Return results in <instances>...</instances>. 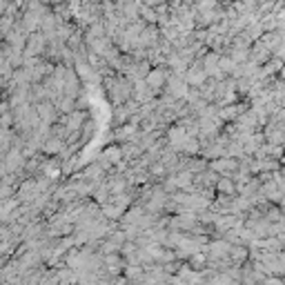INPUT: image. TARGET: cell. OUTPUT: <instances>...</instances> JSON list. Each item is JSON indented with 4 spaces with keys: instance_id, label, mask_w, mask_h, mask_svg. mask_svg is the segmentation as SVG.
<instances>
[{
    "instance_id": "6da1fadb",
    "label": "cell",
    "mask_w": 285,
    "mask_h": 285,
    "mask_svg": "<svg viewBox=\"0 0 285 285\" xmlns=\"http://www.w3.org/2000/svg\"><path fill=\"white\" fill-rule=\"evenodd\" d=\"M190 83L185 80V76H178V74H174V71L170 69V76H167V85H165V94H170L174 96V98H178V100H185V96L187 92H190Z\"/></svg>"
},
{
    "instance_id": "7a4b0ae2",
    "label": "cell",
    "mask_w": 285,
    "mask_h": 285,
    "mask_svg": "<svg viewBox=\"0 0 285 285\" xmlns=\"http://www.w3.org/2000/svg\"><path fill=\"white\" fill-rule=\"evenodd\" d=\"M234 125L238 127V132H258V129L263 127L261 120H258V114H256L254 107H250V109H245L243 114H238V118L234 120Z\"/></svg>"
},
{
    "instance_id": "3957f363",
    "label": "cell",
    "mask_w": 285,
    "mask_h": 285,
    "mask_svg": "<svg viewBox=\"0 0 285 285\" xmlns=\"http://www.w3.org/2000/svg\"><path fill=\"white\" fill-rule=\"evenodd\" d=\"M207 71H205V67H203V58H196L192 65H190V69L185 71V80L190 83L192 87H200V85H205L207 83Z\"/></svg>"
},
{
    "instance_id": "277c9868",
    "label": "cell",
    "mask_w": 285,
    "mask_h": 285,
    "mask_svg": "<svg viewBox=\"0 0 285 285\" xmlns=\"http://www.w3.org/2000/svg\"><path fill=\"white\" fill-rule=\"evenodd\" d=\"M187 129L183 125H178V123H174L172 127H167L165 129V140H167V145L174 147L176 152H180V147H183V142L187 140Z\"/></svg>"
},
{
    "instance_id": "5b68a950",
    "label": "cell",
    "mask_w": 285,
    "mask_h": 285,
    "mask_svg": "<svg viewBox=\"0 0 285 285\" xmlns=\"http://www.w3.org/2000/svg\"><path fill=\"white\" fill-rule=\"evenodd\" d=\"M167 76H170V67H152V71L145 76L147 85H150L154 92H156V96L160 94V89H165Z\"/></svg>"
},
{
    "instance_id": "8992f818",
    "label": "cell",
    "mask_w": 285,
    "mask_h": 285,
    "mask_svg": "<svg viewBox=\"0 0 285 285\" xmlns=\"http://www.w3.org/2000/svg\"><path fill=\"white\" fill-rule=\"evenodd\" d=\"M160 38H163V31H160L158 25H147L145 29H142V34L138 36V47H156L160 43Z\"/></svg>"
},
{
    "instance_id": "52a82bcc",
    "label": "cell",
    "mask_w": 285,
    "mask_h": 285,
    "mask_svg": "<svg viewBox=\"0 0 285 285\" xmlns=\"http://www.w3.org/2000/svg\"><path fill=\"white\" fill-rule=\"evenodd\" d=\"M58 123H65V125H67L71 132H78V129H83V125L87 123V112H85V109L76 107L71 114H60Z\"/></svg>"
},
{
    "instance_id": "ba28073f",
    "label": "cell",
    "mask_w": 285,
    "mask_h": 285,
    "mask_svg": "<svg viewBox=\"0 0 285 285\" xmlns=\"http://www.w3.org/2000/svg\"><path fill=\"white\" fill-rule=\"evenodd\" d=\"M36 109H38V114H40V118L47 123H58V118H60V109L56 107V103L51 98L36 103Z\"/></svg>"
},
{
    "instance_id": "9c48e42d",
    "label": "cell",
    "mask_w": 285,
    "mask_h": 285,
    "mask_svg": "<svg viewBox=\"0 0 285 285\" xmlns=\"http://www.w3.org/2000/svg\"><path fill=\"white\" fill-rule=\"evenodd\" d=\"M210 167H212L214 172L223 174V176H230L232 172H236V170H238V158H234V156H221V158H214V160H210Z\"/></svg>"
},
{
    "instance_id": "30bf717a",
    "label": "cell",
    "mask_w": 285,
    "mask_h": 285,
    "mask_svg": "<svg viewBox=\"0 0 285 285\" xmlns=\"http://www.w3.org/2000/svg\"><path fill=\"white\" fill-rule=\"evenodd\" d=\"M40 174H45V176H49V178H54V180L65 176V174H63V158L60 156H45Z\"/></svg>"
},
{
    "instance_id": "8fae6325",
    "label": "cell",
    "mask_w": 285,
    "mask_h": 285,
    "mask_svg": "<svg viewBox=\"0 0 285 285\" xmlns=\"http://www.w3.org/2000/svg\"><path fill=\"white\" fill-rule=\"evenodd\" d=\"M138 132H140V125H134V123H123V125L114 127V140L116 142H127V140H132Z\"/></svg>"
},
{
    "instance_id": "7c38bea8",
    "label": "cell",
    "mask_w": 285,
    "mask_h": 285,
    "mask_svg": "<svg viewBox=\"0 0 285 285\" xmlns=\"http://www.w3.org/2000/svg\"><path fill=\"white\" fill-rule=\"evenodd\" d=\"M127 268V258L120 254V252H114V254H105V270L109 274H120Z\"/></svg>"
},
{
    "instance_id": "4fadbf2b",
    "label": "cell",
    "mask_w": 285,
    "mask_h": 285,
    "mask_svg": "<svg viewBox=\"0 0 285 285\" xmlns=\"http://www.w3.org/2000/svg\"><path fill=\"white\" fill-rule=\"evenodd\" d=\"M134 98L142 105V103H150V100L156 98V92H154V89L147 85V80L142 78V80H136L134 83Z\"/></svg>"
},
{
    "instance_id": "5bb4252c",
    "label": "cell",
    "mask_w": 285,
    "mask_h": 285,
    "mask_svg": "<svg viewBox=\"0 0 285 285\" xmlns=\"http://www.w3.org/2000/svg\"><path fill=\"white\" fill-rule=\"evenodd\" d=\"M221 176L223 174H218V172H214L212 167H207V170L198 172L196 176H194V183H196V187H216Z\"/></svg>"
},
{
    "instance_id": "9a60e30c",
    "label": "cell",
    "mask_w": 285,
    "mask_h": 285,
    "mask_svg": "<svg viewBox=\"0 0 285 285\" xmlns=\"http://www.w3.org/2000/svg\"><path fill=\"white\" fill-rule=\"evenodd\" d=\"M270 58H272V49L263 40H254V43H252V60H256L258 65H265Z\"/></svg>"
},
{
    "instance_id": "2e32d148",
    "label": "cell",
    "mask_w": 285,
    "mask_h": 285,
    "mask_svg": "<svg viewBox=\"0 0 285 285\" xmlns=\"http://www.w3.org/2000/svg\"><path fill=\"white\" fill-rule=\"evenodd\" d=\"M63 147H65V140L51 134V136H47V140H45V145H43V154H47V156H58V154L63 152Z\"/></svg>"
},
{
    "instance_id": "e0dca14e",
    "label": "cell",
    "mask_w": 285,
    "mask_h": 285,
    "mask_svg": "<svg viewBox=\"0 0 285 285\" xmlns=\"http://www.w3.org/2000/svg\"><path fill=\"white\" fill-rule=\"evenodd\" d=\"M145 274H147L145 265H132V263H127V268H125L127 281H132V283H145Z\"/></svg>"
},
{
    "instance_id": "ac0fdd59",
    "label": "cell",
    "mask_w": 285,
    "mask_h": 285,
    "mask_svg": "<svg viewBox=\"0 0 285 285\" xmlns=\"http://www.w3.org/2000/svg\"><path fill=\"white\" fill-rule=\"evenodd\" d=\"M210 167V160H207L205 156H185V170H190L194 174H198V172H203Z\"/></svg>"
},
{
    "instance_id": "d6986e66",
    "label": "cell",
    "mask_w": 285,
    "mask_h": 285,
    "mask_svg": "<svg viewBox=\"0 0 285 285\" xmlns=\"http://www.w3.org/2000/svg\"><path fill=\"white\" fill-rule=\"evenodd\" d=\"M180 154H185V156H198L200 154L198 136H187V140L183 142V147H180Z\"/></svg>"
},
{
    "instance_id": "ffe728a7",
    "label": "cell",
    "mask_w": 285,
    "mask_h": 285,
    "mask_svg": "<svg viewBox=\"0 0 285 285\" xmlns=\"http://www.w3.org/2000/svg\"><path fill=\"white\" fill-rule=\"evenodd\" d=\"M125 212H127V210H123V207L116 205V203L103 205V216H105L107 221H120V218L125 216Z\"/></svg>"
},
{
    "instance_id": "44dd1931",
    "label": "cell",
    "mask_w": 285,
    "mask_h": 285,
    "mask_svg": "<svg viewBox=\"0 0 285 285\" xmlns=\"http://www.w3.org/2000/svg\"><path fill=\"white\" fill-rule=\"evenodd\" d=\"M132 109H129L125 103H123V105H114V127L116 125H123V123H129V118H132Z\"/></svg>"
},
{
    "instance_id": "7402d4cb",
    "label": "cell",
    "mask_w": 285,
    "mask_h": 285,
    "mask_svg": "<svg viewBox=\"0 0 285 285\" xmlns=\"http://www.w3.org/2000/svg\"><path fill=\"white\" fill-rule=\"evenodd\" d=\"M60 23H63L60 18H58L54 11H49V14L43 18V27L40 29L45 31V34H56V29H58V25H60Z\"/></svg>"
},
{
    "instance_id": "603a6c76",
    "label": "cell",
    "mask_w": 285,
    "mask_h": 285,
    "mask_svg": "<svg viewBox=\"0 0 285 285\" xmlns=\"http://www.w3.org/2000/svg\"><path fill=\"white\" fill-rule=\"evenodd\" d=\"M261 40H263L265 45H268V47H270L272 51H274V49L278 47V45L283 43V34H281L278 29H274V31H265V34L261 36Z\"/></svg>"
},
{
    "instance_id": "cb8c5ba5",
    "label": "cell",
    "mask_w": 285,
    "mask_h": 285,
    "mask_svg": "<svg viewBox=\"0 0 285 285\" xmlns=\"http://www.w3.org/2000/svg\"><path fill=\"white\" fill-rule=\"evenodd\" d=\"M56 107L60 109V114H71L76 109V98L74 96H67V94H63L60 98L56 100Z\"/></svg>"
},
{
    "instance_id": "d4e9b609",
    "label": "cell",
    "mask_w": 285,
    "mask_h": 285,
    "mask_svg": "<svg viewBox=\"0 0 285 285\" xmlns=\"http://www.w3.org/2000/svg\"><path fill=\"white\" fill-rule=\"evenodd\" d=\"M216 190L223 192V194H238V187L234 183V178L232 176H221L216 183Z\"/></svg>"
},
{
    "instance_id": "484cf974",
    "label": "cell",
    "mask_w": 285,
    "mask_h": 285,
    "mask_svg": "<svg viewBox=\"0 0 285 285\" xmlns=\"http://www.w3.org/2000/svg\"><path fill=\"white\" fill-rule=\"evenodd\" d=\"M140 18L147 25H158V11H156V7H150V5L142 3L140 5Z\"/></svg>"
},
{
    "instance_id": "4316f807",
    "label": "cell",
    "mask_w": 285,
    "mask_h": 285,
    "mask_svg": "<svg viewBox=\"0 0 285 285\" xmlns=\"http://www.w3.org/2000/svg\"><path fill=\"white\" fill-rule=\"evenodd\" d=\"M228 54L234 58L236 63H248L250 58H252V49L250 47H230Z\"/></svg>"
},
{
    "instance_id": "83f0119b",
    "label": "cell",
    "mask_w": 285,
    "mask_h": 285,
    "mask_svg": "<svg viewBox=\"0 0 285 285\" xmlns=\"http://www.w3.org/2000/svg\"><path fill=\"white\" fill-rule=\"evenodd\" d=\"M103 154H105V156L112 160L114 165L120 163V160L125 158V154H123V147L120 145H109V147H105V150H103Z\"/></svg>"
},
{
    "instance_id": "f1b7e54d",
    "label": "cell",
    "mask_w": 285,
    "mask_h": 285,
    "mask_svg": "<svg viewBox=\"0 0 285 285\" xmlns=\"http://www.w3.org/2000/svg\"><path fill=\"white\" fill-rule=\"evenodd\" d=\"M243 31H245V36H248V38H250L252 43H254V40H261V36L265 34V29H263V25H261V21H258V23H252L250 27H245Z\"/></svg>"
},
{
    "instance_id": "f546056e",
    "label": "cell",
    "mask_w": 285,
    "mask_h": 285,
    "mask_svg": "<svg viewBox=\"0 0 285 285\" xmlns=\"http://www.w3.org/2000/svg\"><path fill=\"white\" fill-rule=\"evenodd\" d=\"M228 156H234V158L245 156V147H243V142H241V140L232 138V140L228 142Z\"/></svg>"
},
{
    "instance_id": "4dcf8cb0",
    "label": "cell",
    "mask_w": 285,
    "mask_h": 285,
    "mask_svg": "<svg viewBox=\"0 0 285 285\" xmlns=\"http://www.w3.org/2000/svg\"><path fill=\"white\" fill-rule=\"evenodd\" d=\"M120 248H123V245L120 243H116L114 241V238H103V241H100V252H103V254H114V252H120Z\"/></svg>"
},
{
    "instance_id": "1f68e13d",
    "label": "cell",
    "mask_w": 285,
    "mask_h": 285,
    "mask_svg": "<svg viewBox=\"0 0 285 285\" xmlns=\"http://www.w3.org/2000/svg\"><path fill=\"white\" fill-rule=\"evenodd\" d=\"M261 25H263L265 31H274V29H278V23H276V14H274V11H270V14H263Z\"/></svg>"
},
{
    "instance_id": "d6a6232c",
    "label": "cell",
    "mask_w": 285,
    "mask_h": 285,
    "mask_svg": "<svg viewBox=\"0 0 285 285\" xmlns=\"http://www.w3.org/2000/svg\"><path fill=\"white\" fill-rule=\"evenodd\" d=\"M194 7L200 14V11H210V9H216L218 7V0H196L194 3Z\"/></svg>"
},
{
    "instance_id": "836d02e7",
    "label": "cell",
    "mask_w": 285,
    "mask_h": 285,
    "mask_svg": "<svg viewBox=\"0 0 285 285\" xmlns=\"http://www.w3.org/2000/svg\"><path fill=\"white\" fill-rule=\"evenodd\" d=\"M272 56H276V58H281V60H285V40H283L281 45H278V47H276L274 51H272Z\"/></svg>"
},
{
    "instance_id": "e575fe53",
    "label": "cell",
    "mask_w": 285,
    "mask_h": 285,
    "mask_svg": "<svg viewBox=\"0 0 285 285\" xmlns=\"http://www.w3.org/2000/svg\"><path fill=\"white\" fill-rule=\"evenodd\" d=\"M145 5H150V7H158V5H163L165 0H142Z\"/></svg>"
},
{
    "instance_id": "d590c367",
    "label": "cell",
    "mask_w": 285,
    "mask_h": 285,
    "mask_svg": "<svg viewBox=\"0 0 285 285\" xmlns=\"http://www.w3.org/2000/svg\"><path fill=\"white\" fill-rule=\"evenodd\" d=\"M278 74H281V78L285 80V65H283V69H281V71H278Z\"/></svg>"
}]
</instances>
